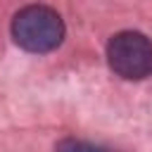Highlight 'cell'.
<instances>
[{
    "label": "cell",
    "instance_id": "obj_2",
    "mask_svg": "<svg viewBox=\"0 0 152 152\" xmlns=\"http://www.w3.org/2000/svg\"><path fill=\"white\" fill-rule=\"evenodd\" d=\"M112 71L126 81H140L152 74V40L138 31H121L107 45Z\"/></svg>",
    "mask_w": 152,
    "mask_h": 152
},
{
    "label": "cell",
    "instance_id": "obj_1",
    "mask_svg": "<svg viewBox=\"0 0 152 152\" xmlns=\"http://www.w3.org/2000/svg\"><path fill=\"white\" fill-rule=\"evenodd\" d=\"M12 38L28 52H50L64 38V21L45 5H28L14 14Z\"/></svg>",
    "mask_w": 152,
    "mask_h": 152
},
{
    "label": "cell",
    "instance_id": "obj_3",
    "mask_svg": "<svg viewBox=\"0 0 152 152\" xmlns=\"http://www.w3.org/2000/svg\"><path fill=\"white\" fill-rule=\"evenodd\" d=\"M55 152H112L107 147H100V145H93V142H86V140H76V138H64L57 142Z\"/></svg>",
    "mask_w": 152,
    "mask_h": 152
}]
</instances>
